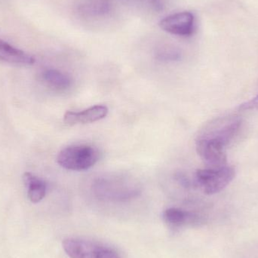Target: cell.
<instances>
[{
	"label": "cell",
	"mask_w": 258,
	"mask_h": 258,
	"mask_svg": "<svg viewBox=\"0 0 258 258\" xmlns=\"http://www.w3.org/2000/svg\"><path fill=\"white\" fill-rule=\"evenodd\" d=\"M242 119L239 116L218 118L208 123L198 136L212 138L228 145L239 132Z\"/></svg>",
	"instance_id": "4"
},
{
	"label": "cell",
	"mask_w": 258,
	"mask_h": 258,
	"mask_svg": "<svg viewBox=\"0 0 258 258\" xmlns=\"http://www.w3.org/2000/svg\"><path fill=\"white\" fill-rule=\"evenodd\" d=\"M62 245L71 258H120L111 247L83 238H68L63 241Z\"/></svg>",
	"instance_id": "2"
},
{
	"label": "cell",
	"mask_w": 258,
	"mask_h": 258,
	"mask_svg": "<svg viewBox=\"0 0 258 258\" xmlns=\"http://www.w3.org/2000/svg\"><path fill=\"white\" fill-rule=\"evenodd\" d=\"M113 9L111 0H82L77 11L83 18H100L107 16Z\"/></svg>",
	"instance_id": "8"
},
{
	"label": "cell",
	"mask_w": 258,
	"mask_h": 258,
	"mask_svg": "<svg viewBox=\"0 0 258 258\" xmlns=\"http://www.w3.org/2000/svg\"><path fill=\"white\" fill-rule=\"evenodd\" d=\"M122 182L116 180H103L97 183V191L101 197H106L110 200H123L135 195V190L122 186Z\"/></svg>",
	"instance_id": "10"
},
{
	"label": "cell",
	"mask_w": 258,
	"mask_h": 258,
	"mask_svg": "<svg viewBox=\"0 0 258 258\" xmlns=\"http://www.w3.org/2000/svg\"><path fill=\"white\" fill-rule=\"evenodd\" d=\"M176 180L178 181V183L180 184H181L182 186H184L185 188L189 187L190 186V183H189V180H188L187 177L184 175V174H182V173H177L175 176Z\"/></svg>",
	"instance_id": "17"
},
{
	"label": "cell",
	"mask_w": 258,
	"mask_h": 258,
	"mask_svg": "<svg viewBox=\"0 0 258 258\" xmlns=\"http://www.w3.org/2000/svg\"><path fill=\"white\" fill-rule=\"evenodd\" d=\"M0 60L21 66H29L35 63L33 56L2 39H0Z\"/></svg>",
	"instance_id": "9"
},
{
	"label": "cell",
	"mask_w": 258,
	"mask_h": 258,
	"mask_svg": "<svg viewBox=\"0 0 258 258\" xmlns=\"http://www.w3.org/2000/svg\"><path fill=\"white\" fill-rule=\"evenodd\" d=\"M99 150L89 144H74L60 150L57 162L70 171H86L93 167L100 159Z\"/></svg>",
	"instance_id": "1"
},
{
	"label": "cell",
	"mask_w": 258,
	"mask_h": 258,
	"mask_svg": "<svg viewBox=\"0 0 258 258\" xmlns=\"http://www.w3.org/2000/svg\"><path fill=\"white\" fill-rule=\"evenodd\" d=\"M181 51L175 45L163 44L155 50V57L159 61L175 62L181 59Z\"/></svg>",
	"instance_id": "14"
},
{
	"label": "cell",
	"mask_w": 258,
	"mask_h": 258,
	"mask_svg": "<svg viewBox=\"0 0 258 258\" xmlns=\"http://www.w3.org/2000/svg\"><path fill=\"white\" fill-rule=\"evenodd\" d=\"M131 3L147 6L156 12H161L165 8V0H128Z\"/></svg>",
	"instance_id": "15"
},
{
	"label": "cell",
	"mask_w": 258,
	"mask_h": 258,
	"mask_svg": "<svg viewBox=\"0 0 258 258\" xmlns=\"http://www.w3.org/2000/svg\"><path fill=\"white\" fill-rule=\"evenodd\" d=\"M23 180L28 189L29 200L33 203L42 201L46 194V183L29 172L23 175Z\"/></svg>",
	"instance_id": "12"
},
{
	"label": "cell",
	"mask_w": 258,
	"mask_h": 258,
	"mask_svg": "<svg viewBox=\"0 0 258 258\" xmlns=\"http://www.w3.org/2000/svg\"><path fill=\"white\" fill-rule=\"evenodd\" d=\"M234 168L229 166L197 170L196 183L206 195H214L225 189L235 178Z\"/></svg>",
	"instance_id": "3"
},
{
	"label": "cell",
	"mask_w": 258,
	"mask_h": 258,
	"mask_svg": "<svg viewBox=\"0 0 258 258\" xmlns=\"http://www.w3.org/2000/svg\"><path fill=\"white\" fill-rule=\"evenodd\" d=\"M159 26L170 34L188 37L194 34L195 30V16L190 12L172 14L161 20Z\"/></svg>",
	"instance_id": "6"
},
{
	"label": "cell",
	"mask_w": 258,
	"mask_h": 258,
	"mask_svg": "<svg viewBox=\"0 0 258 258\" xmlns=\"http://www.w3.org/2000/svg\"><path fill=\"white\" fill-rule=\"evenodd\" d=\"M240 109L242 110H258V95L251 101L242 104L240 106Z\"/></svg>",
	"instance_id": "16"
},
{
	"label": "cell",
	"mask_w": 258,
	"mask_h": 258,
	"mask_svg": "<svg viewBox=\"0 0 258 258\" xmlns=\"http://www.w3.org/2000/svg\"><path fill=\"white\" fill-rule=\"evenodd\" d=\"M164 222L171 229H179L186 224L194 222L196 219L194 214L177 208L165 209L162 213Z\"/></svg>",
	"instance_id": "11"
},
{
	"label": "cell",
	"mask_w": 258,
	"mask_h": 258,
	"mask_svg": "<svg viewBox=\"0 0 258 258\" xmlns=\"http://www.w3.org/2000/svg\"><path fill=\"white\" fill-rule=\"evenodd\" d=\"M197 153L209 168H220L227 165V146L221 141L206 137H197Z\"/></svg>",
	"instance_id": "5"
},
{
	"label": "cell",
	"mask_w": 258,
	"mask_h": 258,
	"mask_svg": "<svg viewBox=\"0 0 258 258\" xmlns=\"http://www.w3.org/2000/svg\"><path fill=\"white\" fill-rule=\"evenodd\" d=\"M108 114V108L104 105H95L80 112L68 111L63 116V122L69 125L88 124L104 119Z\"/></svg>",
	"instance_id": "7"
},
{
	"label": "cell",
	"mask_w": 258,
	"mask_h": 258,
	"mask_svg": "<svg viewBox=\"0 0 258 258\" xmlns=\"http://www.w3.org/2000/svg\"><path fill=\"white\" fill-rule=\"evenodd\" d=\"M42 79L46 86L56 91L67 90L72 84L69 76L55 69L45 70L42 73Z\"/></svg>",
	"instance_id": "13"
}]
</instances>
